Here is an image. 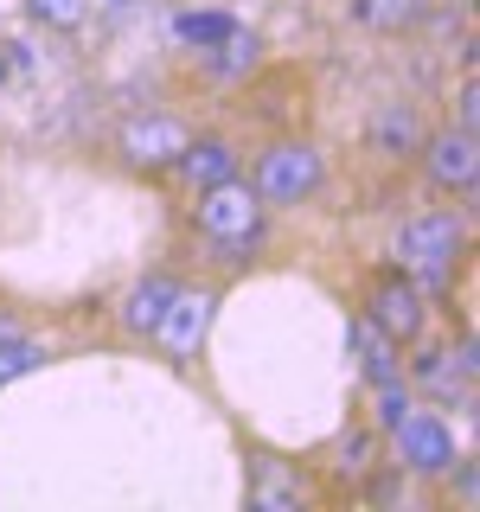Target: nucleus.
Wrapping results in <instances>:
<instances>
[{
  "instance_id": "f257e3e1",
  "label": "nucleus",
  "mask_w": 480,
  "mask_h": 512,
  "mask_svg": "<svg viewBox=\"0 0 480 512\" xmlns=\"http://www.w3.org/2000/svg\"><path fill=\"white\" fill-rule=\"evenodd\" d=\"M263 218H269V205L256 199V186L244 173L205 186L199 205H192V224H199V237L218 250V263H250V250L263 244Z\"/></svg>"
},
{
  "instance_id": "f03ea898",
  "label": "nucleus",
  "mask_w": 480,
  "mask_h": 512,
  "mask_svg": "<svg viewBox=\"0 0 480 512\" xmlns=\"http://www.w3.org/2000/svg\"><path fill=\"white\" fill-rule=\"evenodd\" d=\"M468 256V224L455 212H416L397 231V269L416 276V288H448Z\"/></svg>"
},
{
  "instance_id": "7ed1b4c3",
  "label": "nucleus",
  "mask_w": 480,
  "mask_h": 512,
  "mask_svg": "<svg viewBox=\"0 0 480 512\" xmlns=\"http://www.w3.org/2000/svg\"><path fill=\"white\" fill-rule=\"evenodd\" d=\"M320 180H327V160H320L314 141H276L250 167V186L263 205H308L320 192Z\"/></svg>"
},
{
  "instance_id": "20e7f679",
  "label": "nucleus",
  "mask_w": 480,
  "mask_h": 512,
  "mask_svg": "<svg viewBox=\"0 0 480 512\" xmlns=\"http://www.w3.org/2000/svg\"><path fill=\"white\" fill-rule=\"evenodd\" d=\"M416 160H423V180L448 192V199H474L480 186V135L461 122L436 128V135H423V148H416Z\"/></svg>"
},
{
  "instance_id": "39448f33",
  "label": "nucleus",
  "mask_w": 480,
  "mask_h": 512,
  "mask_svg": "<svg viewBox=\"0 0 480 512\" xmlns=\"http://www.w3.org/2000/svg\"><path fill=\"white\" fill-rule=\"evenodd\" d=\"M186 141H192V128H186L180 116H160V109H148V116H128V122H122L116 154H122L135 173H167L173 160H180Z\"/></svg>"
},
{
  "instance_id": "423d86ee",
  "label": "nucleus",
  "mask_w": 480,
  "mask_h": 512,
  "mask_svg": "<svg viewBox=\"0 0 480 512\" xmlns=\"http://www.w3.org/2000/svg\"><path fill=\"white\" fill-rule=\"evenodd\" d=\"M391 442H397V468L416 474V480L448 474V461H455V429H448L436 410H410L404 423L391 429Z\"/></svg>"
},
{
  "instance_id": "0eeeda50",
  "label": "nucleus",
  "mask_w": 480,
  "mask_h": 512,
  "mask_svg": "<svg viewBox=\"0 0 480 512\" xmlns=\"http://www.w3.org/2000/svg\"><path fill=\"white\" fill-rule=\"evenodd\" d=\"M423 288H416V276H404V269H384V276L372 282V295H365V320H372L378 333H391L397 346H410L416 333H423Z\"/></svg>"
},
{
  "instance_id": "6e6552de",
  "label": "nucleus",
  "mask_w": 480,
  "mask_h": 512,
  "mask_svg": "<svg viewBox=\"0 0 480 512\" xmlns=\"http://www.w3.org/2000/svg\"><path fill=\"white\" fill-rule=\"evenodd\" d=\"M212 308H218L212 288H173L167 314H160V327H154V340H160V352H167L173 365H186L192 352L205 346V333H212Z\"/></svg>"
},
{
  "instance_id": "1a4fd4ad",
  "label": "nucleus",
  "mask_w": 480,
  "mask_h": 512,
  "mask_svg": "<svg viewBox=\"0 0 480 512\" xmlns=\"http://www.w3.org/2000/svg\"><path fill=\"white\" fill-rule=\"evenodd\" d=\"M173 173L192 186V192H205V186H218V180H237L244 173V160H237L231 141H218V135H192L180 160H173Z\"/></svg>"
},
{
  "instance_id": "9d476101",
  "label": "nucleus",
  "mask_w": 480,
  "mask_h": 512,
  "mask_svg": "<svg viewBox=\"0 0 480 512\" xmlns=\"http://www.w3.org/2000/svg\"><path fill=\"white\" fill-rule=\"evenodd\" d=\"M372 148L384 160H416L423 148V116H416V103H384L372 116Z\"/></svg>"
},
{
  "instance_id": "9b49d317",
  "label": "nucleus",
  "mask_w": 480,
  "mask_h": 512,
  "mask_svg": "<svg viewBox=\"0 0 480 512\" xmlns=\"http://www.w3.org/2000/svg\"><path fill=\"white\" fill-rule=\"evenodd\" d=\"M352 359H359V372H365V384H391V378H404V359H397V340L391 333H378L372 320H352Z\"/></svg>"
},
{
  "instance_id": "f8f14e48",
  "label": "nucleus",
  "mask_w": 480,
  "mask_h": 512,
  "mask_svg": "<svg viewBox=\"0 0 480 512\" xmlns=\"http://www.w3.org/2000/svg\"><path fill=\"white\" fill-rule=\"evenodd\" d=\"M301 474H288L276 455H250V506L256 512H282V506H301Z\"/></svg>"
},
{
  "instance_id": "ddd939ff",
  "label": "nucleus",
  "mask_w": 480,
  "mask_h": 512,
  "mask_svg": "<svg viewBox=\"0 0 480 512\" xmlns=\"http://www.w3.org/2000/svg\"><path fill=\"white\" fill-rule=\"evenodd\" d=\"M173 288H180L173 276H148V282L128 288V301H122V327L135 333V340H154V327H160V314H167Z\"/></svg>"
},
{
  "instance_id": "4468645a",
  "label": "nucleus",
  "mask_w": 480,
  "mask_h": 512,
  "mask_svg": "<svg viewBox=\"0 0 480 512\" xmlns=\"http://www.w3.org/2000/svg\"><path fill=\"white\" fill-rule=\"evenodd\" d=\"M256 52H263V39L231 26L218 45H205V71H212V77H244V71H256Z\"/></svg>"
},
{
  "instance_id": "2eb2a0df",
  "label": "nucleus",
  "mask_w": 480,
  "mask_h": 512,
  "mask_svg": "<svg viewBox=\"0 0 480 512\" xmlns=\"http://www.w3.org/2000/svg\"><path fill=\"white\" fill-rule=\"evenodd\" d=\"M352 20L365 32H410L423 20V0H352Z\"/></svg>"
},
{
  "instance_id": "dca6fc26",
  "label": "nucleus",
  "mask_w": 480,
  "mask_h": 512,
  "mask_svg": "<svg viewBox=\"0 0 480 512\" xmlns=\"http://www.w3.org/2000/svg\"><path fill=\"white\" fill-rule=\"evenodd\" d=\"M416 410V391L404 378H391V384H372V423L384 429V436H391L397 423H404V416Z\"/></svg>"
},
{
  "instance_id": "f3484780",
  "label": "nucleus",
  "mask_w": 480,
  "mask_h": 512,
  "mask_svg": "<svg viewBox=\"0 0 480 512\" xmlns=\"http://www.w3.org/2000/svg\"><path fill=\"white\" fill-rule=\"evenodd\" d=\"M39 365H45V346H39V340H26V333H7V340H0V391H7L13 378L39 372Z\"/></svg>"
},
{
  "instance_id": "a211bd4d",
  "label": "nucleus",
  "mask_w": 480,
  "mask_h": 512,
  "mask_svg": "<svg viewBox=\"0 0 480 512\" xmlns=\"http://www.w3.org/2000/svg\"><path fill=\"white\" fill-rule=\"evenodd\" d=\"M333 468H340V480H359L365 468H372V429L340 436V448H333Z\"/></svg>"
},
{
  "instance_id": "6ab92c4d",
  "label": "nucleus",
  "mask_w": 480,
  "mask_h": 512,
  "mask_svg": "<svg viewBox=\"0 0 480 512\" xmlns=\"http://www.w3.org/2000/svg\"><path fill=\"white\" fill-rule=\"evenodd\" d=\"M173 32H180L186 45H199V52H205V45H218L224 32H231V20H224V13H180V26H173Z\"/></svg>"
},
{
  "instance_id": "aec40b11",
  "label": "nucleus",
  "mask_w": 480,
  "mask_h": 512,
  "mask_svg": "<svg viewBox=\"0 0 480 512\" xmlns=\"http://www.w3.org/2000/svg\"><path fill=\"white\" fill-rule=\"evenodd\" d=\"M32 13H39L45 26H77L84 20V0H26Z\"/></svg>"
},
{
  "instance_id": "412c9836",
  "label": "nucleus",
  "mask_w": 480,
  "mask_h": 512,
  "mask_svg": "<svg viewBox=\"0 0 480 512\" xmlns=\"http://www.w3.org/2000/svg\"><path fill=\"white\" fill-rule=\"evenodd\" d=\"M448 474H455V493L474 506V493H480V474H474V461H448Z\"/></svg>"
},
{
  "instance_id": "4be33fe9",
  "label": "nucleus",
  "mask_w": 480,
  "mask_h": 512,
  "mask_svg": "<svg viewBox=\"0 0 480 512\" xmlns=\"http://www.w3.org/2000/svg\"><path fill=\"white\" fill-rule=\"evenodd\" d=\"M480 122V90H474V77L461 84V128H474Z\"/></svg>"
},
{
  "instance_id": "5701e85b",
  "label": "nucleus",
  "mask_w": 480,
  "mask_h": 512,
  "mask_svg": "<svg viewBox=\"0 0 480 512\" xmlns=\"http://www.w3.org/2000/svg\"><path fill=\"white\" fill-rule=\"evenodd\" d=\"M7 333H20V327H13V320H7V314H0V340H7Z\"/></svg>"
}]
</instances>
